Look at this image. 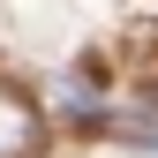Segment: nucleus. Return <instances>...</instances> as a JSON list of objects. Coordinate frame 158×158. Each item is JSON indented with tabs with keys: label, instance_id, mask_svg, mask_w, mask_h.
I'll return each mask as SVG.
<instances>
[{
	"label": "nucleus",
	"instance_id": "obj_1",
	"mask_svg": "<svg viewBox=\"0 0 158 158\" xmlns=\"http://www.w3.org/2000/svg\"><path fill=\"white\" fill-rule=\"evenodd\" d=\"M38 143H45V128H38L30 98L0 90V158H38Z\"/></svg>",
	"mask_w": 158,
	"mask_h": 158
},
{
	"label": "nucleus",
	"instance_id": "obj_2",
	"mask_svg": "<svg viewBox=\"0 0 158 158\" xmlns=\"http://www.w3.org/2000/svg\"><path fill=\"white\" fill-rule=\"evenodd\" d=\"M113 128H121V143H135V151H158V113H143V106H135V113H121Z\"/></svg>",
	"mask_w": 158,
	"mask_h": 158
}]
</instances>
